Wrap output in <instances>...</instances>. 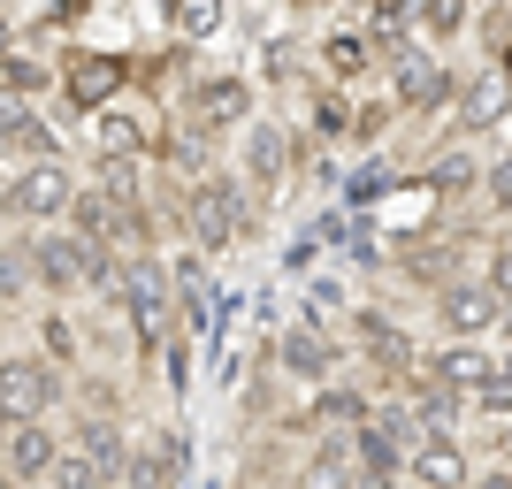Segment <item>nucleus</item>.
<instances>
[{"instance_id": "nucleus-1", "label": "nucleus", "mask_w": 512, "mask_h": 489, "mask_svg": "<svg viewBox=\"0 0 512 489\" xmlns=\"http://www.w3.org/2000/svg\"><path fill=\"white\" fill-rule=\"evenodd\" d=\"M115 260L123 253H107V245H85L77 230H31L23 237V268H31V291L54 298V306H69L77 291H107L115 283Z\"/></svg>"}, {"instance_id": "nucleus-2", "label": "nucleus", "mask_w": 512, "mask_h": 489, "mask_svg": "<svg viewBox=\"0 0 512 489\" xmlns=\"http://www.w3.org/2000/svg\"><path fill=\"white\" fill-rule=\"evenodd\" d=\"M253 184L237 169H207L199 184H184V245H199V253H230L237 237L253 230Z\"/></svg>"}, {"instance_id": "nucleus-3", "label": "nucleus", "mask_w": 512, "mask_h": 489, "mask_svg": "<svg viewBox=\"0 0 512 489\" xmlns=\"http://www.w3.org/2000/svg\"><path fill=\"white\" fill-rule=\"evenodd\" d=\"M77 184H85V176L69 169L62 153L23 161V169L0 184V214H16V222H31V230H54V222H69V199H77Z\"/></svg>"}, {"instance_id": "nucleus-4", "label": "nucleus", "mask_w": 512, "mask_h": 489, "mask_svg": "<svg viewBox=\"0 0 512 489\" xmlns=\"http://www.w3.org/2000/svg\"><path fill=\"white\" fill-rule=\"evenodd\" d=\"M344 344H360V367L390 390V398H398V390H406V375L421 367L413 329H406L398 314H383V306H360V314H352V329H344Z\"/></svg>"}, {"instance_id": "nucleus-5", "label": "nucleus", "mask_w": 512, "mask_h": 489, "mask_svg": "<svg viewBox=\"0 0 512 489\" xmlns=\"http://www.w3.org/2000/svg\"><path fill=\"white\" fill-rule=\"evenodd\" d=\"M69 405V375L46 352H0V413L8 421H54Z\"/></svg>"}, {"instance_id": "nucleus-6", "label": "nucleus", "mask_w": 512, "mask_h": 489, "mask_svg": "<svg viewBox=\"0 0 512 489\" xmlns=\"http://www.w3.org/2000/svg\"><path fill=\"white\" fill-rule=\"evenodd\" d=\"M176 115L214 130V138H230V130L253 123V77H245V69H199L192 85L176 92Z\"/></svg>"}, {"instance_id": "nucleus-7", "label": "nucleus", "mask_w": 512, "mask_h": 489, "mask_svg": "<svg viewBox=\"0 0 512 489\" xmlns=\"http://www.w3.org/2000/svg\"><path fill=\"white\" fill-rule=\"evenodd\" d=\"M344 360H352V344L337 337V329H321V321H291L276 337V375L283 383H306V390H321V383H337L344 375Z\"/></svg>"}, {"instance_id": "nucleus-8", "label": "nucleus", "mask_w": 512, "mask_h": 489, "mask_svg": "<svg viewBox=\"0 0 512 489\" xmlns=\"http://www.w3.org/2000/svg\"><path fill=\"white\" fill-rule=\"evenodd\" d=\"M130 92V54H100V46H69L62 54V100L69 115H100Z\"/></svg>"}, {"instance_id": "nucleus-9", "label": "nucleus", "mask_w": 512, "mask_h": 489, "mask_svg": "<svg viewBox=\"0 0 512 489\" xmlns=\"http://www.w3.org/2000/svg\"><path fill=\"white\" fill-rule=\"evenodd\" d=\"M497 321H505V298L490 291V276H482V268H467V276H451L444 291H436V329H444V337L490 344Z\"/></svg>"}, {"instance_id": "nucleus-10", "label": "nucleus", "mask_w": 512, "mask_h": 489, "mask_svg": "<svg viewBox=\"0 0 512 489\" xmlns=\"http://www.w3.org/2000/svg\"><path fill=\"white\" fill-rule=\"evenodd\" d=\"M390 100H398V115H444L451 100H459V77H451L444 54H428V46H406L398 62H390Z\"/></svg>"}, {"instance_id": "nucleus-11", "label": "nucleus", "mask_w": 512, "mask_h": 489, "mask_svg": "<svg viewBox=\"0 0 512 489\" xmlns=\"http://www.w3.org/2000/svg\"><path fill=\"white\" fill-rule=\"evenodd\" d=\"M375 413V390H360V383H321V390H306V405L299 413H283V436H352V428Z\"/></svg>"}, {"instance_id": "nucleus-12", "label": "nucleus", "mask_w": 512, "mask_h": 489, "mask_svg": "<svg viewBox=\"0 0 512 489\" xmlns=\"http://www.w3.org/2000/svg\"><path fill=\"white\" fill-rule=\"evenodd\" d=\"M192 474V436L184 428H146L138 444H130V467H123V489H184Z\"/></svg>"}, {"instance_id": "nucleus-13", "label": "nucleus", "mask_w": 512, "mask_h": 489, "mask_svg": "<svg viewBox=\"0 0 512 489\" xmlns=\"http://www.w3.org/2000/svg\"><path fill=\"white\" fill-rule=\"evenodd\" d=\"M291 489H360L352 436H306V451L291 459Z\"/></svg>"}, {"instance_id": "nucleus-14", "label": "nucleus", "mask_w": 512, "mask_h": 489, "mask_svg": "<svg viewBox=\"0 0 512 489\" xmlns=\"http://www.w3.org/2000/svg\"><path fill=\"white\" fill-rule=\"evenodd\" d=\"M474 482V459L467 444L451 436V428H436V436H421L406 459V489H467Z\"/></svg>"}, {"instance_id": "nucleus-15", "label": "nucleus", "mask_w": 512, "mask_h": 489, "mask_svg": "<svg viewBox=\"0 0 512 489\" xmlns=\"http://www.w3.org/2000/svg\"><path fill=\"white\" fill-rule=\"evenodd\" d=\"M54 451H62V436L46 421H8V436H0V467L16 474L23 489H46V474H54Z\"/></svg>"}, {"instance_id": "nucleus-16", "label": "nucleus", "mask_w": 512, "mask_h": 489, "mask_svg": "<svg viewBox=\"0 0 512 489\" xmlns=\"http://www.w3.org/2000/svg\"><path fill=\"white\" fill-rule=\"evenodd\" d=\"M467 245L474 237H413L406 253H390V268L406 283H428V291H444L451 276H467Z\"/></svg>"}, {"instance_id": "nucleus-17", "label": "nucleus", "mask_w": 512, "mask_h": 489, "mask_svg": "<svg viewBox=\"0 0 512 489\" xmlns=\"http://www.w3.org/2000/svg\"><path fill=\"white\" fill-rule=\"evenodd\" d=\"M0 153H23V161H46V153H62L54 123L39 115V100H16V92H0Z\"/></svg>"}, {"instance_id": "nucleus-18", "label": "nucleus", "mask_w": 512, "mask_h": 489, "mask_svg": "<svg viewBox=\"0 0 512 489\" xmlns=\"http://www.w3.org/2000/svg\"><path fill=\"white\" fill-rule=\"evenodd\" d=\"M245 184L253 192H276V184H291V130L283 123H245Z\"/></svg>"}, {"instance_id": "nucleus-19", "label": "nucleus", "mask_w": 512, "mask_h": 489, "mask_svg": "<svg viewBox=\"0 0 512 489\" xmlns=\"http://www.w3.org/2000/svg\"><path fill=\"white\" fill-rule=\"evenodd\" d=\"M69 444L92 451V459L123 482V467H130V428H123V413H69Z\"/></svg>"}, {"instance_id": "nucleus-20", "label": "nucleus", "mask_w": 512, "mask_h": 489, "mask_svg": "<svg viewBox=\"0 0 512 489\" xmlns=\"http://www.w3.org/2000/svg\"><path fill=\"white\" fill-rule=\"evenodd\" d=\"M505 107H512V85H505V77L459 85V100H451V130H459V138H482V130H490L497 115H505Z\"/></svg>"}, {"instance_id": "nucleus-21", "label": "nucleus", "mask_w": 512, "mask_h": 489, "mask_svg": "<svg viewBox=\"0 0 512 489\" xmlns=\"http://www.w3.org/2000/svg\"><path fill=\"white\" fill-rule=\"evenodd\" d=\"M115 222H123V207H115L100 184H77V199H69V222H62V230H77L85 245H107V253H115Z\"/></svg>"}, {"instance_id": "nucleus-22", "label": "nucleus", "mask_w": 512, "mask_h": 489, "mask_svg": "<svg viewBox=\"0 0 512 489\" xmlns=\"http://www.w3.org/2000/svg\"><path fill=\"white\" fill-rule=\"evenodd\" d=\"M314 62H321V77H329V85H360L367 69H375V46H367V31H329Z\"/></svg>"}, {"instance_id": "nucleus-23", "label": "nucleus", "mask_w": 512, "mask_h": 489, "mask_svg": "<svg viewBox=\"0 0 512 489\" xmlns=\"http://www.w3.org/2000/svg\"><path fill=\"white\" fill-rule=\"evenodd\" d=\"M31 329H39V344H31V352H46V360L62 367V375H69V367H85V337H77V321H69V306H54V298H46Z\"/></svg>"}, {"instance_id": "nucleus-24", "label": "nucleus", "mask_w": 512, "mask_h": 489, "mask_svg": "<svg viewBox=\"0 0 512 489\" xmlns=\"http://www.w3.org/2000/svg\"><path fill=\"white\" fill-rule=\"evenodd\" d=\"M54 77H62V62H46V54H31V46H0V92H16V100H39Z\"/></svg>"}, {"instance_id": "nucleus-25", "label": "nucleus", "mask_w": 512, "mask_h": 489, "mask_svg": "<svg viewBox=\"0 0 512 489\" xmlns=\"http://www.w3.org/2000/svg\"><path fill=\"white\" fill-rule=\"evenodd\" d=\"M428 192L436 199H467L474 184H482V161H474L467 146H451V153H436V161H428V176H421Z\"/></svg>"}, {"instance_id": "nucleus-26", "label": "nucleus", "mask_w": 512, "mask_h": 489, "mask_svg": "<svg viewBox=\"0 0 512 489\" xmlns=\"http://www.w3.org/2000/svg\"><path fill=\"white\" fill-rule=\"evenodd\" d=\"M62 413H123V383L100 367H69V405Z\"/></svg>"}, {"instance_id": "nucleus-27", "label": "nucleus", "mask_w": 512, "mask_h": 489, "mask_svg": "<svg viewBox=\"0 0 512 489\" xmlns=\"http://www.w3.org/2000/svg\"><path fill=\"white\" fill-rule=\"evenodd\" d=\"M46 489H115V474L92 459V451H77L62 436V451H54V474H46Z\"/></svg>"}, {"instance_id": "nucleus-28", "label": "nucleus", "mask_w": 512, "mask_h": 489, "mask_svg": "<svg viewBox=\"0 0 512 489\" xmlns=\"http://www.w3.org/2000/svg\"><path fill=\"white\" fill-rule=\"evenodd\" d=\"M474 23V0H413V31H421V39H459V31H467Z\"/></svg>"}, {"instance_id": "nucleus-29", "label": "nucleus", "mask_w": 512, "mask_h": 489, "mask_svg": "<svg viewBox=\"0 0 512 489\" xmlns=\"http://www.w3.org/2000/svg\"><path fill=\"white\" fill-rule=\"evenodd\" d=\"M306 138H321V146H344V138H352V100H344V85L314 92V123H306Z\"/></svg>"}, {"instance_id": "nucleus-30", "label": "nucleus", "mask_w": 512, "mask_h": 489, "mask_svg": "<svg viewBox=\"0 0 512 489\" xmlns=\"http://www.w3.org/2000/svg\"><path fill=\"white\" fill-rule=\"evenodd\" d=\"M161 16L176 23V39H214L222 31V0H161Z\"/></svg>"}, {"instance_id": "nucleus-31", "label": "nucleus", "mask_w": 512, "mask_h": 489, "mask_svg": "<svg viewBox=\"0 0 512 489\" xmlns=\"http://www.w3.org/2000/svg\"><path fill=\"white\" fill-rule=\"evenodd\" d=\"M398 123V100H352V138L344 146H383Z\"/></svg>"}, {"instance_id": "nucleus-32", "label": "nucleus", "mask_w": 512, "mask_h": 489, "mask_svg": "<svg viewBox=\"0 0 512 489\" xmlns=\"http://www.w3.org/2000/svg\"><path fill=\"white\" fill-rule=\"evenodd\" d=\"M474 192H482V207H490V214H512V153H497Z\"/></svg>"}, {"instance_id": "nucleus-33", "label": "nucleus", "mask_w": 512, "mask_h": 489, "mask_svg": "<svg viewBox=\"0 0 512 489\" xmlns=\"http://www.w3.org/2000/svg\"><path fill=\"white\" fill-rule=\"evenodd\" d=\"M482 276H490V291L512 306V237H497L490 245V260H482Z\"/></svg>"}, {"instance_id": "nucleus-34", "label": "nucleus", "mask_w": 512, "mask_h": 489, "mask_svg": "<svg viewBox=\"0 0 512 489\" xmlns=\"http://www.w3.org/2000/svg\"><path fill=\"white\" fill-rule=\"evenodd\" d=\"M467 489H512V459H505V451H497V459H482Z\"/></svg>"}, {"instance_id": "nucleus-35", "label": "nucleus", "mask_w": 512, "mask_h": 489, "mask_svg": "<svg viewBox=\"0 0 512 489\" xmlns=\"http://www.w3.org/2000/svg\"><path fill=\"white\" fill-rule=\"evenodd\" d=\"M299 77V62H291V39H276L268 46V85H291Z\"/></svg>"}, {"instance_id": "nucleus-36", "label": "nucleus", "mask_w": 512, "mask_h": 489, "mask_svg": "<svg viewBox=\"0 0 512 489\" xmlns=\"http://www.w3.org/2000/svg\"><path fill=\"white\" fill-rule=\"evenodd\" d=\"M497 77H505V85H512V39L497 46Z\"/></svg>"}, {"instance_id": "nucleus-37", "label": "nucleus", "mask_w": 512, "mask_h": 489, "mask_svg": "<svg viewBox=\"0 0 512 489\" xmlns=\"http://www.w3.org/2000/svg\"><path fill=\"white\" fill-rule=\"evenodd\" d=\"M291 8H299V16H314V8H329V0H291Z\"/></svg>"}, {"instance_id": "nucleus-38", "label": "nucleus", "mask_w": 512, "mask_h": 489, "mask_svg": "<svg viewBox=\"0 0 512 489\" xmlns=\"http://www.w3.org/2000/svg\"><path fill=\"white\" fill-rule=\"evenodd\" d=\"M0 46H16V23H8V16H0Z\"/></svg>"}, {"instance_id": "nucleus-39", "label": "nucleus", "mask_w": 512, "mask_h": 489, "mask_svg": "<svg viewBox=\"0 0 512 489\" xmlns=\"http://www.w3.org/2000/svg\"><path fill=\"white\" fill-rule=\"evenodd\" d=\"M0 489H23V482H16V474H8V467H0Z\"/></svg>"}, {"instance_id": "nucleus-40", "label": "nucleus", "mask_w": 512, "mask_h": 489, "mask_svg": "<svg viewBox=\"0 0 512 489\" xmlns=\"http://www.w3.org/2000/svg\"><path fill=\"white\" fill-rule=\"evenodd\" d=\"M505 459H512V428H505Z\"/></svg>"}, {"instance_id": "nucleus-41", "label": "nucleus", "mask_w": 512, "mask_h": 489, "mask_svg": "<svg viewBox=\"0 0 512 489\" xmlns=\"http://www.w3.org/2000/svg\"><path fill=\"white\" fill-rule=\"evenodd\" d=\"M0 436H8V413H0Z\"/></svg>"}]
</instances>
